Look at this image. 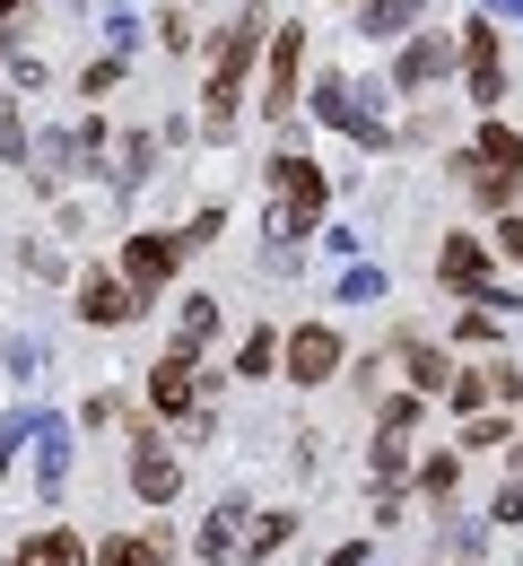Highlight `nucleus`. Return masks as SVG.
Segmentation results:
<instances>
[{
	"label": "nucleus",
	"instance_id": "f257e3e1",
	"mask_svg": "<svg viewBox=\"0 0 523 566\" xmlns=\"http://www.w3.org/2000/svg\"><path fill=\"white\" fill-rule=\"evenodd\" d=\"M462 71H471V105H498V96H506V53H498V27H462Z\"/></svg>",
	"mask_w": 523,
	"mask_h": 566
},
{
	"label": "nucleus",
	"instance_id": "f03ea898",
	"mask_svg": "<svg viewBox=\"0 0 523 566\" xmlns=\"http://www.w3.org/2000/svg\"><path fill=\"white\" fill-rule=\"evenodd\" d=\"M297 62H305V35L297 27H271V96H262L271 123H289V105H297Z\"/></svg>",
	"mask_w": 523,
	"mask_h": 566
},
{
	"label": "nucleus",
	"instance_id": "7ed1b4c3",
	"mask_svg": "<svg viewBox=\"0 0 523 566\" xmlns=\"http://www.w3.org/2000/svg\"><path fill=\"white\" fill-rule=\"evenodd\" d=\"M175 235H132V253H123V271H132V296H157V287L175 280Z\"/></svg>",
	"mask_w": 523,
	"mask_h": 566
},
{
	"label": "nucleus",
	"instance_id": "20e7f679",
	"mask_svg": "<svg viewBox=\"0 0 523 566\" xmlns=\"http://www.w3.org/2000/svg\"><path fill=\"white\" fill-rule=\"evenodd\" d=\"M314 114H323V123H332V132H349V140H384V123H375L367 105H358V96H349V87H341V78H323V87H314Z\"/></svg>",
	"mask_w": 523,
	"mask_h": 566
},
{
	"label": "nucleus",
	"instance_id": "39448f33",
	"mask_svg": "<svg viewBox=\"0 0 523 566\" xmlns=\"http://www.w3.org/2000/svg\"><path fill=\"white\" fill-rule=\"evenodd\" d=\"M289 375H297V384H323V375H332V366H341V340H332V332H323V323H305V332H289Z\"/></svg>",
	"mask_w": 523,
	"mask_h": 566
},
{
	"label": "nucleus",
	"instance_id": "423d86ee",
	"mask_svg": "<svg viewBox=\"0 0 523 566\" xmlns=\"http://www.w3.org/2000/svg\"><path fill=\"white\" fill-rule=\"evenodd\" d=\"M79 314L114 332V323H132V314H140V296H132V280H105V271H87V287H79Z\"/></svg>",
	"mask_w": 523,
	"mask_h": 566
},
{
	"label": "nucleus",
	"instance_id": "0eeeda50",
	"mask_svg": "<svg viewBox=\"0 0 523 566\" xmlns=\"http://www.w3.org/2000/svg\"><path fill=\"white\" fill-rule=\"evenodd\" d=\"M35 480H44V496H62V480H71V427L62 419H35Z\"/></svg>",
	"mask_w": 523,
	"mask_h": 566
},
{
	"label": "nucleus",
	"instance_id": "6e6552de",
	"mask_svg": "<svg viewBox=\"0 0 523 566\" xmlns=\"http://www.w3.org/2000/svg\"><path fill=\"white\" fill-rule=\"evenodd\" d=\"M437 280H446V287H462V296H480V287H489V253H480L471 235H453L446 253H437Z\"/></svg>",
	"mask_w": 523,
	"mask_h": 566
},
{
	"label": "nucleus",
	"instance_id": "1a4fd4ad",
	"mask_svg": "<svg viewBox=\"0 0 523 566\" xmlns=\"http://www.w3.org/2000/svg\"><path fill=\"white\" fill-rule=\"evenodd\" d=\"M175 480H184V471H175V453H157V436H140V453H132V489L149 496V505H166Z\"/></svg>",
	"mask_w": 523,
	"mask_h": 566
},
{
	"label": "nucleus",
	"instance_id": "9d476101",
	"mask_svg": "<svg viewBox=\"0 0 523 566\" xmlns=\"http://www.w3.org/2000/svg\"><path fill=\"white\" fill-rule=\"evenodd\" d=\"M149 401L166 410V419H192V366H184V357H166V366L149 375Z\"/></svg>",
	"mask_w": 523,
	"mask_h": 566
},
{
	"label": "nucleus",
	"instance_id": "9b49d317",
	"mask_svg": "<svg viewBox=\"0 0 523 566\" xmlns=\"http://www.w3.org/2000/svg\"><path fill=\"white\" fill-rule=\"evenodd\" d=\"M18 566H87V541H79V532H35V541L18 549Z\"/></svg>",
	"mask_w": 523,
	"mask_h": 566
},
{
	"label": "nucleus",
	"instance_id": "f8f14e48",
	"mask_svg": "<svg viewBox=\"0 0 523 566\" xmlns=\"http://www.w3.org/2000/svg\"><path fill=\"white\" fill-rule=\"evenodd\" d=\"M96 566H166V532H123L96 549Z\"/></svg>",
	"mask_w": 523,
	"mask_h": 566
},
{
	"label": "nucleus",
	"instance_id": "ddd939ff",
	"mask_svg": "<svg viewBox=\"0 0 523 566\" xmlns=\"http://www.w3.org/2000/svg\"><path fill=\"white\" fill-rule=\"evenodd\" d=\"M446 62H453L446 35H419V44L401 53V71H393V78H401V87H428V78H446Z\"/></svg>",
	"mask_w": 523,
	"mask_h": 566
},
{
	"label": "nucleus",
	"instance_id": "4468645a",
	"mask_svg": "<svg viewBox=\"0 0 523 566\" xmlns=\"http://www.w3.org/2000/svg\"><path fill=\"white\" fill-rule=\"evenodd\" d=\"M480 166H489V175H523V132L489 123V132H480Z\"/></svg>",
	"mask_w": 523,
	"mask_h": 566
},
{
	"label": "nucleus",
	"instance_id": "2eb2a0df",
	"mask_svg": "<svg viewBox=\"0 0 523 566\" xmlns=\"http://www.w3.org/2000/svg\"><path fill=\"white\" fill-rule=\"evenodd\" d=\"M236 514H244V505H219V514L201 523V558H236V549H244V523H236Z\"/></svg>",
	"mask_w": 523,
	"mask_h": 566
},
{
	"label": "nucleus",
	"instance_id": "dca6fc26",
	"mask_svg": "<svg viewBox=\"0 0 523 566\" xmlns=\"http://www.w3.org/2000/svg\"><path fill=\"white\" fill-rule=\"evenodd\" d=\"M210 332H219V305H210V296H192V305H184V332H175V357L192 366V349H201Z\"/></svg>",
	"mask_w": 523,
	"mask_h": 566
},
{
	"label": "nucleus",
	"instance_id": "f3484780",
	"mask_svg": "<svg viewBox=\"0 0 523 566\" xmlns=\"http://www.w3.org/2000/svg\"><path fill=\"white\" fill-rule=\"evenodd\" d=\"M149 157H157V140H149V132H132V140H123V166H114V184L132 192V184L149 175Z\"/></svg>",
	"mask_w": 523,
	"mask_h": 566
},
{
	"label": "nucleus",
	"instance_id": "a211bd4d",
	"mask_svg": "<svg viewBox=\"0 0 523 566\" xmlns=\"http://www.w3.org/2000/svg\"><path fill=\"white\" fill-rule=\"evenodd\" d=\"M289 523H297V514H262V523L244 532V558H271V549L289 541Z\"/></svg>",
	"mask_w": 523,
	"mask_h": 566
},
{
	"label": "nucleus",
	"instance_id": "6ab92c4d",
	"mask_svg": "<svg viewBox=\"0 0 523 566\" xmlns=\"http://www.w3.org/2000/svg\"><path fill=\"white\" fill-rule=\"evenodd\" d=\"M419 9H428V0H384V9H367V35H401Z\"/></svg>",
	"mask_w": 523,
	"mask_h": 566
},
{
	"label": "nucleus",
	"instance_id": "aec40b11",
	"mask_svg": "<svg viewBox=\"0 0 523 566\" xmlns=\"http://www.w3.org/2000/svg\"><path fill=\"white\" fill-rule=\"evenodd\" d=\"M410 384H419V392H446V384H453V366H446L437 349H410Z\"/></svg>",
	"mask_w": 523,
	"mask_h": 566
},
{
	"label": "nucleus",
	"instance_id": "412c9836",
	"mask_svg": "<svg viewBox=\"0 0 523 566\" xmlns=\"http://www.w3.org/2000/svg\"><path fill=\"white\" fill-rule=\"evenodd\" d=\"M271 357H280V332H253V340L236 349V366H244V375H271Z\"/></svg>",
	"mask_w": 523,
	"mask_h": 566
},
{
	"label": "nucleus",
	"instance_id": "4be33fe9",
	"mask_svg": "<svg viewBox=\"0 0 523 566\" xmlns=\"http://www.w3.org/2000/svg\"><path fill=\"white\" fill-rule=\"evenodd\" d=\"M375 296H384V271H349V280H341V305H375Z\"/></svg>",
	"mask_w": 523,
	"mask_h": 566
},
{
	"label": "nucleus",
	"instance_id": "5701e85b",
	"mask_svg": "<svg viewBox=\"0 0 523 566\" xmlns=\"http://www.w3.org/2000/svg\"><path fill=\"white\" fill-rule=\"evenodd\" d=\"M446 401H453V410H471V419H480V401H489V375H453V384H446Z\"/></svg>",
	"mask_w": 523,
	"mask_h": 566
},
{
	"label": "nucleus",
	"instance_id": "b1692460",
	"mask_svg": "<svg viewBox=\"0 0 523 566\" xmlns=\"http://www.w3.org/2000/svg\"><path fill=\"white\" fill-rule=\"evenodd\" d=\"M401 462H410V453H401V436H384V444H375V480L393 489V480H401Z\"/></svg>",
	"mask_w": 523,
	"mask_h": 566
},
{
	"label": "nucleus",
	"instance_id": "393cba45",
	"mask_svg": "<svg viewBox=\"0 0 523 566\" xmlns=\"http://www.w3.org/2000/svg\"><path fill=\"white\" fill-rule=\"evenodd\" d=\"M0 157H27V123H18V105H0Z\"/></svg>",
	"mask_w": 523,
	"mask_h": 566
},
{
	"label": "nucleus",
	"instance_id": "a878e982",
	"mask_svg": "<svg viewBox=\"0 0 523 566\" xmlns=\"http://www.w3.org/2000/svg\"><path fill=\"white\" fill-rule=\"evenodd\" d=\"M462 444H523V436H515V427H498V419H471V427H462Z\"/></svg>",
	"mask_w": 523,
	"mask_h": 566
},
{
	"label": "nucleus",
	"instance_id": "bb28decb",
	"mask_svg": "<svg viewBox=\"0 0 523 566\" xmlns=\"http://www.w3.org/2000/svg\"><path fill=\"white\" fill-rule=\"evenodd\" d=\"M480 375H489V392H498V401H523V366H480Z\"/></svg>",
	"mask_w": 523,
	"mask_h": 566
},
{
	"label": "nucleus",
	"instance_id": "cd10ccee",
	"mask_svg": "<svg viewBox=\"0 0 523 566\" xmlns=\"http://www.w3.org/2000/svg\"><path fill=\"white\" fill-rule=\"evenodd\" d=\"M419 489H428V496H453V453H437V462L419 471Z\"/></svg>",
	"mask_w": 523,
	"mask_h": 566
},
{
	"label": "nucleus",
	"instance_id": "c85d7f7f",
	"mask_svg": "<svg viewBox=\"0 0 523 566\" xmlns=\"http://www.w3.org/2000/svg\"><path fill=\"white\" fill-rule=\"evenodd\" d=\"M18 436H35V419H0V480H9V453H18Z\"/></svg>",
	"mask_w": 523,
	"mask_h": 566
},
{
	"label": "nucleus",
	"instance_id": "c756f323",
	"mask_svg": "<svg viewBox=\"0 0 523 566\" xmlns=\"http://www.w3.org/2000/svg\"><path fill=\"white\" fill-rule=\"evenodd\" d=\"M498 244H506V253H515V262H523V210L506 218V227H498Z\"/></svg>",
	"mask_w": 523,
	"mask_h": 566
},
{
	"label": "nucleus",
	"instance_id": "7c9ffc66",
	"mask_svg": "<svg viewBox=\"0 0 523 566\" xmlns=\"http://www.w3.org/2000/svg\"><path fill=\"white\" fill-rule=\"evenodd\" d=\"M9 9H18V0H0V18H9Z\"/></svg>",
	"mask_w": 523,
	"mask_h": 566
}]
</instances>
